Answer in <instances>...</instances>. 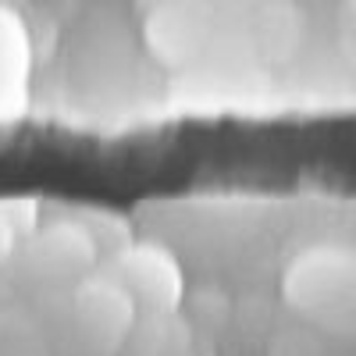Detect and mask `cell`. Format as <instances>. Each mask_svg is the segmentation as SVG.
<instances>
[{"label":"cell","mask_w":356,"mask_h":356,"mask_svg":"<svg viewBox=\"0 0 356 356\" xmlns=\"http://www.w3.org/2000/svg\"><path fill=\"white\" fill-rule=\"evenodd\" d=\"M271 356H328L321 346V339L314 335V328H296V332H285L275 339L271 346Z\"/></svg>","instance_id":"ba28073f"},{"label":"cell","mask_w":356,"mask_h":356,"mask_svg":"<svg viewBox=\"0 0 356 356\" xmlns=\"http://www.w3.org/2000/svg\"><path fill=\"white\" fill-rule=\"evenodd\" d=\"M346 11H349V15L356 18V0H346Z\"/></svg>","instance_id":"7c38bea8"},{"label":"cell","mask_w":356,"mask_h":356,"mask_svg":"<svg viewBox=\"0 0 356 356\" xmlns=\"http://www.w3.org/2000/svg\"><path fill=\"white\" fill-rule=\"evenodd\" d=\"M243 33H246L250 54L264 68H282L303 50L310 22L296 0H260Z\"/></svg>","instance_id":"5b68a950"},{"label":"cell","mask_w":356,"mask_h":356,"mask_svg":"<svg viewBox=\"0 0 356 356\" xmlns=\"http://www.w3.org/2000/svg\"><path fill=\"white\" fill-rule=\"evenodd\" d=\"M0 356H50L43 339L25 321H0Z\"/></svg>","instance_id":"52a82bcc"},{"label":"cell","mask_w":356,"mask_h":356,"mask_svg":"<svg viewBox=\"0 0 356 356\" xmlns=\"http://www.w3.org/2000/svg\"><path fill=\"white\" fill-rule=\"evenodd\" d=\"M72 321L79 335L100 349L118 353L139 328V307L111 275H86L72 292Z\"/></svg>","instance_id":"277c9868"},{"label":"cell","mask_w":356,"mask_h":356,"mask_svg":"<svg viewBox=\"0 0 356 356\" xmlns=\"http://www.w3.org/2000/svg\"><path fill=\"white\" fill-rule=\"evenodd\" d=\"M8 211H11V207H8V203H0V260L8 257V250L15 246V239L22 235V232L15 228V218H11Z\"/></svg>","instance_id":"30bf717a"},{"label":"cell","mask_w":356,"mask_h":356,"mask_svg":"<svg viewBox=\"0 0 356 356\" xmlns=\"http://www.w3.org/2000/svg\"><path fill=\"white\" fill-rule=\"evenodd\" d=\"M143 43L157 65L178 72L196 65L221 33V15L211 0H171V4L139 18Z\"/></svg>","instance_id":"7a4b0ae2"},{"label":"cell","mask_w":356,"mask_h":356,"mask_svg":"<svg viewBox=\"0 0 356 356\" xmlns=\"http://www.w3.org/2000/svg\"><path fill=\"white\" fill-rule=\"evenodd\" d=\"M104 275H111L122 285L143 314H154V317L175 314L186 296L182 267L157 243H125L122 250H114Z\"/></svg>","instance_id":"3957f363"},{"label":"cell","mask_w":356,"mask_h":356,"mask_svg":"<svg viewBox=\"0 0 356 356\" xmlns=\"http://www.w3.org/2000/svg\"><path fill=\"white\" fill-rule=\"evenodd\" d=\"M100 243L82 221H61L33 235L29 253L47 275H82L97 264Z\"/></svg>","instance_id":"8992f818"},{"label":"cell","mask_w":356,"mask_h":356,"mask_svg":"<svg viewBox=\"0 0 356 356\" xmlns=\"http://www.w3.org/2000/svg\"><path fill=\"white\" fill-rule=\"evenodd\" d=\"M282 292L310 328L356 339V246L317 243L296 253Z\"/></svg>","instance_id":"6da1fadb"},{"label":"cell","mask_w":356,"mask_h":356,"mask_svg":"<svg viewBox=\"0 0 356 356\" xmlns=\"http://www.w3.org/2000/svg\"><path fill=\"white\" fill-rule=\"evenodd\" d=\"M211 4H214V11L221 15V22L246 29V22H250V15L257 11L260 0H211Z\"/></svg>","instance_id":"9c48e42d"},{"label":"cell","mask_w":356,"mask_h":356,"mask_svg":"<svg viewBox=\"0 0 356 356\" xmlns=\"http://www.w3.org/2000/svg\"><path fill=\"white\" fill-rule=\"evenodd\" d=\"M164 4H171V0H132V8H136L139 18H146L150 11H157V8H164Z\"/></svg>","instance_id":"8fae6325"}]
</instances>
